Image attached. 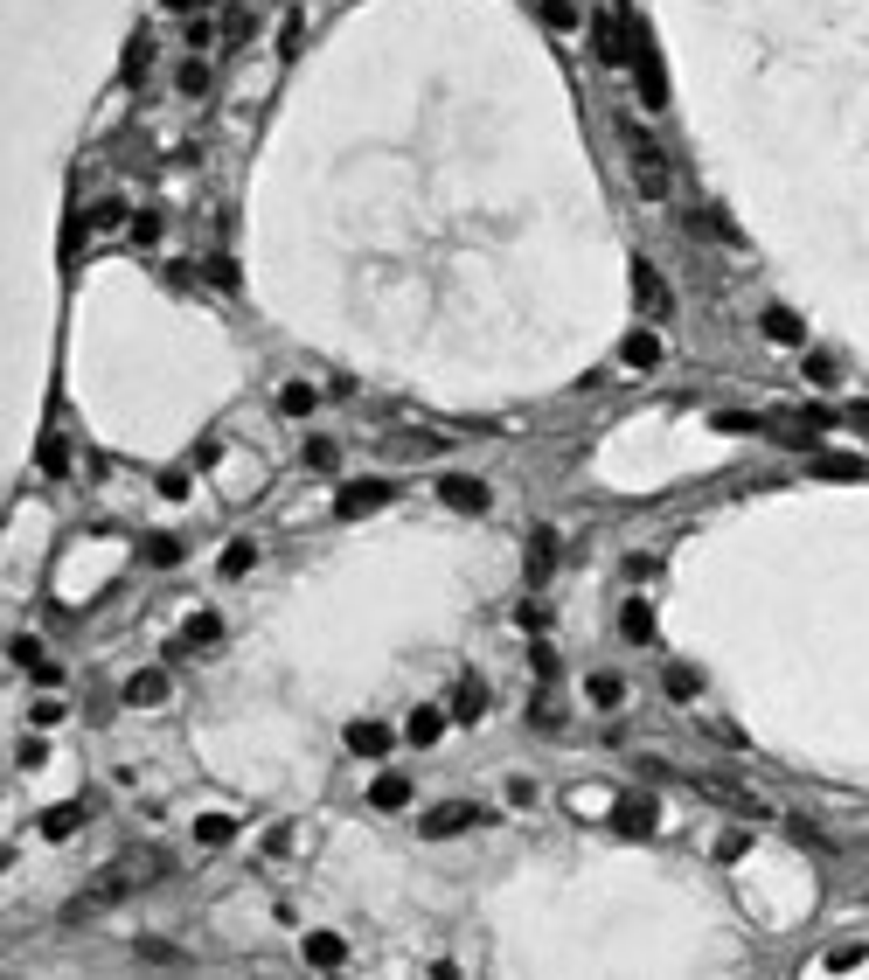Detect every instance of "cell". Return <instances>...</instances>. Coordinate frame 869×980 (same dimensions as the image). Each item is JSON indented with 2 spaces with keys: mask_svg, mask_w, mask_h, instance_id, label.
Wrapping results in <instances>:
<instances>
[{
  "mask_svg": "<svg viewBox=\"0 0 869 980\" xmlns=\"http://www.w3.org/2000/svg\"><path fill=\"white\" fill-rule=\"evenodd\" d=\"M167 876V855L160 848H126L112 869H98V883H91V897L84 904H112V897H133V890H146V883H160Z\"/></svg>",
  "mask_w": 869,
  "mask_h": 980,
  "instance_id": "1",
  "label": "cell"
},
{
  "mask_svg": "<svg viewBox=\"0 0 869 980\" xmlns=\"http://www.w3.org/2000/svg\"><path fill=\"white\" fill-rule=\"evenodd\" d=\"M487 821H494L487 807H473V800H445V807H425V814H418V835H425V841H452V835L487 828Z\"/></svg>",
  "mask_w": 869,
  "mask_h": 980,
  "instance_id": "2",
  "label": "cell"
},
{
  "mask_svg": "<svg viewBox=\"0 0 869 980\" xmlns=\"http://www.w3.org/2000/svg\"><path fill=\"white\" fill-rule=\"evenodd\" d=\"M619 140H626V153H633V181H640L647 195H661V188H668V160H661L654 133H647V126H633V119H619Z\"/></svg>",
  "mask_w": 869,
  "mask_h": 980,
  "instance_id": "3",
  "label": "cell"
},
{
  "mask_svg": "<svg viewBox=\"0 0 869 980\" xmlns=\"http://www.w3.org/2000/svg\"><path fill=\"white\" fill-rule=\"evenodd\" d=\"M438 501H445V508H459V515H480V508H487V480L445 473V480H438Z\"/></svg>",
  "mask_w": 869,
  "mask_h": 980,
  "instance_id": "4",
  "label": "cell"
},
{
  "mask_svg": "<svg viewBox=\"0 0 869 980\" xmlns=\"http://www.w3.org/2000/svg\"><path fill=\"white\" fill-rule=\"evenodd\" d=\"M633 299H640V306H647V313H654V320H661V313H668V306H675V292H668V279H661V272H654V265H647V258H640V265H633Z\"/></svg>",
  "mask_w": 869,
  "mask_h": 980,
  "instance_id": "5",
  "label": "cell"
},
{
  "mask_svg": "<svg viewBox=\"0 0 869 980\" xmlns=\"http://www.w3.org/2000/svg\"><path fill=\"white\" fill-rule=\"evenodd\" d=\"M383 501H390V480H348L341 501H334V515H369V508H383Z\"/></svg>",
  "mask_w": 869,
  "mask_h": 980,
  "instance_id": "6",
  "label": "cell"
},
{
  "mask_svg": "<svg viewBox=\"0 0 869 980\" xmlns=\"http://www.w3.org/2000/svg\"><path fill=\"white\" fill-rule=\"evenodd\" d=\"M299 953H306V967H327V974H334V967L348 960V939H341V932H306Z\"/></svg>",
  "mask_w": 869,
  "mask_h": 980,
  "instance_id": "7",
  "label": "cell"
},
{
  "mask_svg": "<svg viewBox=\"0 0 869 980\" xmlns=\"http://www.w3.org/2000/svg\"><path fill=\"white\" fill-rule=\"evenodd\" d=\"M445 709H452V723H480V716H487V682H480V675H466V682L452 689Z\"/></svg>",
  "mask_w": 869,
  "mask_h": 980,
  "instance_id": "8",
  "label": "cell"
},
{
  "mask_svg": "<svg viewBox=\"0 0 869 980\" xmlns=\"http://www.w3.org/2000/svg\"><path fill=\"white\" fill-rule=\"evenodd\" d=\"M654 821H661V814H654V800H619V807H612V828H619V835H654Z\"/></svg>",
  "mask_w": 869,
  "mask_h": 980,
  "instance_id": "9",
  "label": "cell"
},
{
  "mask_svg": "<svg viewBox=\"0 0 869 980\" xmlns=\"http://www.w3.org/2000/svg\"><path fill=\"white\" fill-rule=\"evenodd\" d=\"M84 828V800H63V807H49L42 821H35V835H49V841H70Z\"/></svg>",
  "mask_w": 869,
  "mask_h": 980,
  "instance_id": "10",
  "label": "cell"
},
{
  "mask_svg": "<svg viewBox=\"0 0 869 980\" xmlns=\"http://www.w3.org/2000/svg\"><path fill=\"white\" fill-rule=\"evenodd\" d=\"M758 327H765V341H779V348H800V341H807V327H800L786 306H765V313H758Z\"/></svg>",
  "mask_w": 869,
  "mask_h": 980,
  "instance_id": "11",
  "label": "cell"
},
{
  "mask_svg": "<svg viewBox=\"0 0 869 980\" xmlns=\"http://www.w3.org/2000/svg\"><path fill=\"white\" fill-rule=\"evenodd\" d=\"M445 723H452V709H411V716H404V737L425 751V744H438V730H445Z\"/></svg>",
  "mask_w": 869,
  "mask_h": 980,
  "instance_id": "12",
  "label": "cell"
},
{
  "mask_svg": "<svg viewBox=\"0 0 869 980\" xmlns=\"http://www.w3.org/2000/svg\"><path fill=\"white\" fill-rule=\"evenodd\" d=\"M140 557L153 563V570H174V563H181V536H167V529H153V536H140Z\"/></svg>",
  "mask_w": 869,
  "mask_h": 980,
  "instance_id": "13",
  "label": "cell"
},
{
  "mask_svg": "<svg viewBox=\"0 0 869 980\" xmlns=\"http://www.w3.org/2000/svg\"><path fill=\"white\" fill-rule=\"evenodd\" d=\"M126 702H133V709L167 702V675H153V668H146V675H126Z\"/></svg>",
  "mask_w": 869,
  "mask_h": 980,
  "instance_id": "14",
  "label": "cell"
},
{
  "mask_svg": "<svg viewBox=\"0 0 869 980\" xmlns=\"http://www.w3.org/2000/svg\"><path fill=\"white\" fill-rule=\"evenodd\" d=\"M619 633H626V640H640V647H647V640H654V605H647V598H633V605H626V612H619Z\"/></svg>",
  "mask_w": 869,
  "mask_h": 980,
  "instance_id": "15",
  "label": "cell"
},
{
  "mask_svg": "<svg viewBox=\"0 0 869 980\" xmlns=\"http://www.w3.org/2000/svg\"><path fill=\"white\" fill-rule=\"evenodd\" d=\"M348 751L383 758V751H390V730H383V723H348Z\"/></svg>",
  "mask_w": 869,
  "mask_h": 980,
  "instance_id": "16",
  "label": "cell"
},
{
  "mask_svg": "<svg viewBox=\"0 0 869 980\" xmlns=\"http://www.w3.org/2000/svg\"><path fill=\"white\" fill-rule=\"evenodd\" d=\"M369 800H376L383 814H397V807H411V779H397V772H383V779L369 786Z\"/></svg>",
  "mask_w": 869,
  "mask_h": 980,
  "instance_id": "17",
  "label": "cell"
},
{
  "mask_svg": "<svg viewBox=\"0 0 869 980\" xmlns=\"http://www.w3.org/2000/svg\"><path fill=\"white\" fill-rule=\"evenodd\" d=\"M619 355H626V362H633V369H654V362H661V341H654V334H647V327H633V334H626V348H619Z\"/></svg>",
  "mask_w": 869,
  "mask_h": 980,
  "instance_id": "18",
  "label": "cell"
},
{
  "mask_svg": "<svg viewBox=\"0 0 869 980\" xmlns=\"http://www.w3.org/2000/svg\"><path fill=\"white\" fill-rule=\"evenodd\" d=\"M313 404H320V390H313V383H286V390H279V411H286V418H306Z\"/></svg>",
  "mask_w": 869,
  "mask_h": 980,
  "instance_id": "19",
  "label": "cell"
},
{
  "mask_svg": "<svg viewBox=\"0 0 869 980\" xmlns=\"http://www.w3.org/2000/svg\"><path fill=\"white\" fill-rule=\"evenodd\" d=\"M230 835H237V821H230V814H202V821H195V841H202V848H223Z\"/></svg>",
  "mask_w": 869,
  "mask_h": 980,
  "instance_id": "20",
  "label": "cell"
},
{
  "mask_svg": "<svg viewBox=\"0 0 869 980\" xmlns=\"http://www.w3.org/2000/svg\"><path fill=\"white\" fill-rule=\"evenodd\" d=\"M251 563H258V543H251V536H237V543L223 550V577H244Z\"/></svg>",
  "mask_w": 869,
  "mask_h": 980,
  "instance_id": "21",
  "label": "cell"
},
{
  "mask_svg": "<svg viewBox=\"0 0 869 980\" xmlns=\"http://www.w3.org/2000/svg\"><path fill=\"white\" fill-rule=\"evenodd\" d=\"M550 563H557V536H550V529H536V543H529V577H543Z\"/></svg>",
  "mask_w": 869,
  "mask_h": 980,
  "instance_id": "22",
  "label": "cell"
},
{
  "mask_svg": "<svg viewBox=\"0 0 869 980\" xmlns=\"http://www.w3.org/2000/svg\"><path fill=\"white\" fill-rule=\"evenodd\" d=\"M584 696L598 702V709H612V702L626 696V682H619V675H591V682H584Z\"/></svg>",
  "mask_w": 869,
  "mask_h": 980,
  "instance_id": "23",
  "label": "cell"
},
{
  "mask_svg": "<svg viewBox=\"0 0 869 980\" xmlns=\"http://www.w3.org/2000/svg\"><path fill=\"white\" fill-rule=\"evenodd\" d=\"M334 459H341L334 438H306V466H313V473H334Z\"/></svg>",
  "mask_w": 869,
  "mask_h": 980,
  "instance_id": "24",
  "label": "cell"
},
{
  "mask_svg": "<svg viewBox=\"0 0 869 980\" xmlns=\"http://www.w3.org/2000/svg\"><path fill=\"white\" fill-rule=\"evenodd\" d=\"M529 716H536V723H543V730H564V723H557V716H564V702L550 696V689H543V696L529 702Z\"/></svg>",
  "mask_w": 869,
  "mask_h": 980,
  "instance_id": "25",
  "label": "cell"
},
{
  "mask_svg": "<svg viewBox=\"0 0 869 980\" xmlns=\"http://www.w3.org/2000/svg\"><path fill=\"white\" fill-rule=\"evenodd\" d=\"M146 63H153V42L133 35V42H126V77H146Z\"/></svg>",
  "mask_w": 869,
  "mask_h": 980,
  "instance_id": "26",
  "label": "cell"
},
{
  "mask_svg": "<svg viewBox=\"0 0 869 980\" xmlns=\"http://www.w3.org/2000/svg\"><path fill=\"white\" fill-rule=\"evenodd\" d=\"M814 473H821V480H856L863 459H814Z\"/></svg>",
  "mask_w": 869,
  "mask_h": 980,
  "instance_id": "27",
  "label": "cell"
},
{
  "mask_svg": "<svg viewBox=\"0 0 869 980\" xmlns=\"http://www.w3.org/2000/svg\"><path fill=\"white\" fill-rule=\"evenodd\" d=\"M543 21H550V28H578L584 14L571 7V0H543Z\"/></svg>",
  "mask_w": 869,
  "mask_h": 980,
  "instance_id": "28",
  "label": "cell"
},
{
  "mask_svg": "<svg viewBox=\"0 0 869 980\" xmlns=\"http://www.w3.org/2000/svg\"><path fill=\"white\" fill-rule=\"evenodd\" d=\"M133 953H140V960H153V967H181V953H174V946H160V939H140Z\"/></svg>",
  "mask_w": 869,
  "mask_h": 980,
  "instance_id": "29",
  "label": "cell"
},
{
  "mask_svg": "<svg viewBox=\"0 0 869 980\" xmlns=\"http://www.w3.org/2000/svg\"><path fill=\"white\" fill-rule=\"evenodd\" d=\"M515 626H529V633H543V626H550V612H543L536 598H522V605H515Z\"/></svg>",
  "mask_w": 869,
  "mask_h": 980,
  "instance_id": "30",
  "label": "cell"
},
{
  "mask_svg": "<svg viewBox=\"0 0 869 980\" xmlns=\"http://www.w3.org/2000/svg\"><path fill=\"white\" fill-rule=\"evenodd\" d=\"M668 696L689 702V696H696V675H689V668H668Z\"/></svg>",
  "mask_w": 869,
  "mask_h": 980,
  "instance_id": "31",
  "label": "cell"
},
{
  "mask_svg": "<svg viewBox=\"0 0 869 980\" xmlns=\"http://www.w3.org/2000/svg\"><path fill=\"white\" fill-rule=\"evenodd\" d=\"M181 91H209V63H181Z\"/></svg>",
  "mask_w": 869,
  "mask_h": 980,
  "instance_id": "32",
  "label": "cell"
},
{
  "mask_svg": "<svg viewBox=\"0 0 869 980\" xmlns=\"http://www.w3.org/2000/svg\"><path fill=\"white\" fill-rule=\"evenodd\" d=\"M807 383H835V355H807Z\"/></svg>",
  "mask_w": 869,
  "mask_h": 980,
  "instance_id": "33",
  "label": "cell"
},
{
  "mask_svg": "<svg viewBox=\"0 0 869 980\" xmlns=\"http://www.w3.org/2000/svg\"><path fill=\"white\" fill-rule=\"evenodd\" d=\"M42 466H49V473H63V466H70V452H63V438H42Z\"/></svg>",
  "mask_w": 869,
  "mask_h": 980,
  "instance_id": "34",
  "label": "cell"
},
{
  "mask_svg": "<svg viewBox=\"0 0 869 980\" xmlns=\"http://www.w3.org/2000/svg\"><path fill=\"white\" fill-rule=\"evenodd\" d=\"M209 640H216V619H209V612H202V619H188V647H209Z\"/></svg>",
  "mask_w": 869,
  "mask_h": 980,
  "instance_id": "35",
  "label": "cell"
},
{
  "mask_svg": "<svg viewBox=\"0 0 869 980\" xmlns=\"http://www.w3.org/2000/svg\"><path fill=\"white\" fill-rule=\"evenodd\" d=\"M654 570H661V557H626V577H633V584H647Z\"/></svg>",
  "mask_w": 869,
  "mask_h": 980,
  "instance_id": "36",
  "label": "cell"
},
{
  "mask_svg": "<svg viewBox=\"0 0 869 980\" xmlns=\"http://www.w3.org/2000/svg\"><path fill=\"white\" fill-rule=\"evenodd\" d=\"M508 800L515 807H536V779H508Z\"/></svg>",
  "mask_w": 869,
  "mask_h": 980,
  "instance_id": "37",
  "label": "cell"
},
{
  "mask_svg": "<svg viewBox=\"0 0 869 980\" xmlns=\"http://www.w3.org/2000/svg\"><path fill=\"white\" fill-rule=\"evenodd\" d=\"M849 424H856V431H869V404H856V411H849Z\"/></svg>",
  "mask_w": 869,
  "mask_h": 980,
  "instance_id": "38",
  "label": "cell"
},
{
  "mask_svg": "<svg viewBox=\"0 0 869 980\" xmlns=\"http://www.w3.org/2000/svg\"><path fill=\"white\" fill-rule=\"evenodd\" d=\"M167 7H181V14H188V7H202V0H167Z\"/></svg>",
  "mask_w": 869,
  "mask_h": 980,
  "instance_id": "39",
  "label": "cell"
}]
</instances>
